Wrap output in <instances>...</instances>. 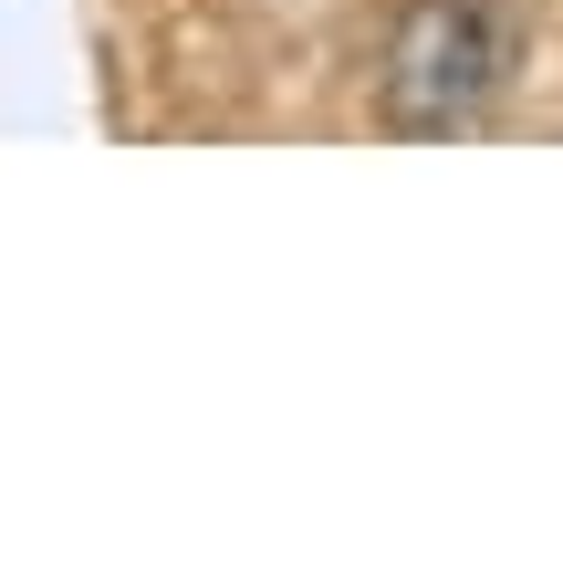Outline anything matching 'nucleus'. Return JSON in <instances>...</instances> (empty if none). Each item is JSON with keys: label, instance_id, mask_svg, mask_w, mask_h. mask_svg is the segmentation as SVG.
I'll list each match as a JSON object with an SVG mask.
<instances>
[{"label": "nucleus", "instance_id": "obj_1", "mask_svg": "<svg viewBox=\"0 0 563 563\" xmlns=\"http://www.w3.org/2000/svg\"><path fill=\"white\" fill-rule=\"evenodd\" d=\"M522 74L511 0H407L376 32V115L397 136H470Z\"/></svg>", "mask_w": 563, "mask_h": 563}]
</instances>
